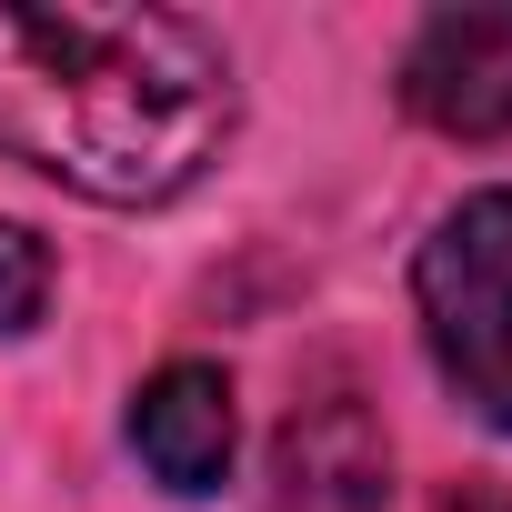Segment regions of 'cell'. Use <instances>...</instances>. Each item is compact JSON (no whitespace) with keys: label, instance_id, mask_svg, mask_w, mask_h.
Returning a JSON list of instances; mask_svg holds the SVG:
<instances>
[{"label":"cell","instance_id":"52a82bcc","mask_svg":"<svg viewBox=\"0 0 512 512\" xmlns=\"http://www.w3.org/2000/svg\"><path fill=\"white\" fill-rule=\"evenodd\" d=\"M432 512H512V502H502V492H492V482H452V492H442V502H432Z\"/></svg>","mask_w":512,"mask_h":512},{"label":"cell","instance_id":"3957f363","mask_svg":"<svg viewBox=\"0 0 512 512\" xmlns=\"http://www.w3.org/2000/svg\"><path fill=\"white\" fill-rule=\"evenodd\" d=\"M402 111L442 141H502L512 131V0H462L432 11L402 51Z\"/></svg>","mask_w":512,"mask_h":512},{"label":"cell","instance_id":"7a4b0ae2","mask_svg":"<svg viewBox=\"0 0 512 512\" xmlns=\"http://www.w3.org/2000/svg\"><path fill=\"white\" fill-rule=\"evenodd\" d=\"M412 302H422L442 382L492 432H512V191H472L432 221L412 262Z\"/></svg>","mask_w":512,"mask_h":512},{"label":"cell","instance_id":"6da1fadb","mask_svg":"<svg viewBox=\"0 0 512 512\" xmlns=\"http://www.w3.org/2000/svg\"><path fill=\"white\" fill-rule=\"evenodd\" d=\"M241 121L231 51L141 0H0V161L81 201H181Z\"/></svg>","mask_w":512,"mask_h":512},{"label":"cell","instance_id":"8992f818","mask_svg":"<svg viewBox=\"0 0 512 512\" xmlns=\"http://www.w3.org/2000/svg\"><path fill=\"white\" fill-rule=\"evenodd\" d=\"M41 312H51V241L31 231V221H0V332H41Z\"/></svg>","mask_w":512,"mask_h":512},{"label":"cell","instance_id":"277c9868","mask_svg":"<svg viewBox=\"0 0 512 512\" xmlns=\"http://www.w3.org/2000/svg\"><path fill=\"white\" fill-rule=\"evenodd\" d=\"M231 382L221 362H161L141 392H131V452L151 462V482L171 492H221L231 472Z\"/></svg>","mask_w":512,"mask_h":512},{"label":"cell","instance_id":"5b68a950","mask_svg":"<svg viewBox=\"0 0 512 512\" xmlns=\"http://www.w3.org/2000/svg\"><path fill=\"white\" fill-rule=\"evenodd\" d=\"M382 492H392V462L352 402L282 422V502L292 512H382Z\"/></svg>","mask_w":512,"mask_h":512}]
</instances>
